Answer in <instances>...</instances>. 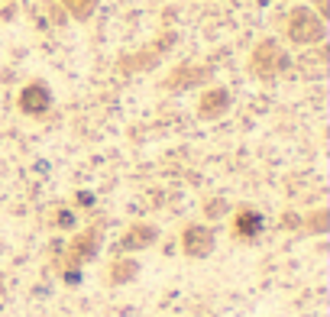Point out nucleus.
I'll return each instance as SVG.
<instances>
[{"label": "nucleus", "instance_id": "obj_2", "mask_svg": "<svg viewBox=\"0 0 330 317\" xmlns=\"http://www.w3.org/2000/svg\"><path fill=\"white\" fill-rule=\"evenodd\" d=\"M253 65L259 68V75H275L278 68L285 65V52L275 46V42H262L253 55Z\"/></svg>", "mask_w": 330, "mask_h": 317}, {"label": "nucleus", "instance_id": "obj_5", "mask_svg": "<svg viewBox=\"0 0 330 317\" xmlns=\"http://www.w3.org/2000/svg\"><path fill=\"white\" fill-rule=\"evenodd\" d=\"M184 243H188V253L204 256V253L210 249V233H208V230H198V227H191V230L184 233Z\"/></svg>", "mask_w": 330, "mask_h": 317}, {"label": "nucleus", "instance_id": "obj_8", "mask_svg": "<svg viewBox=\"0 0 330 317\" xmlns=\"http://www.w3.org/2000/svg\"><path fill=\"white\" fill-rule=\"evenodd\" d=\"M184 71V75H172L169 78V85L172 87H181V85H191V81H198V78H204V75H208V71H204V68H181Z\"/></svg>", "mask_w": 330, "mask_h": 317}, {"label": "nucleus", "instance_id": "obj_1", "mask_svg": "<svg viewBox=\"0 0 330 317\" xmlns=\"http://www.w3.org/2000/svg\"><path fill=\"white\" fill-rule=\"evenodd\" d=\"M288 36H292L295 42H304V46L321 42L324 39V20L317 13H311L307 7H295L292 16H288Z\"/></svg>", "mask_w": 330, "mask_h": 317}, {"label": "nucleus", "instance_id": "obj_6", "mask_svg": "<svg viewBox=\"0 0 330 317\" xmlns=\"http://www.w3.org/2000/svg\"><path fill=\"white\" fill-rule=\"evenodd\" d=\"M61 7L68 10L75 20H88L94 13V7H97V0H61Z\"/></svg>", "mask_w": 330, "mask_h": 317}, {"label": "nucleus", "instance_id": "obj_7", "mask_svg": "<svg viewBox=\"0 0 330 317\" xmlns=\"http://www.w3.org/2000/svg\"><path fill=\"white\" fill-rule=\"evenodd\" d=\"M149 240H155V230H152V227H136V230L123 240V246H146Z\"/></svg>", "mask_w": 330, "mask_h": 317}, {"label": "nucleus", "instance_id": "obj_9", "mask_svg": "<svg viewBox=\"0 0 330 317\" xmlns=\"http://www.w3.org/2000/svg\"><path fill=\"white\" fill-rule=\"evenodd\" d=\"M259 224H262L259 214H243V217H240V233H256V230H259Z\"/></svg>", "mask_w": 330, "mask_h": 317}, {"label": "nucleus", "instance_id": "obj_4", "mask_svg": "<svg viewBox=\"0 0 330 317\" xmlns=\"http://www.w3.org/2000/svg\"><path fill=\"white\" fill-rule=\"evenodd\" d=\"M227 104H230V94H227V91H210L208 97L201 101L198 110H201V116H217Z\"/></svg>", "mask_w": 330, "mask_h": 317}, {"label": "nucleus", "instance_id": "obj_3", "mask_svg": "<svg viewBox=\"0 0 330 317\" xmlns=\"http://www.w3.org/2000/svg\"><path fill=\"white\" fill-rule=\"evenodd\" d=\"M20 107L26 114H42L49 107V87L46 85H30L23 94H20Z\"/></svg>", "mask_w": 330, "mask_h": 317}]
</instances>
